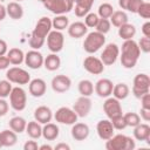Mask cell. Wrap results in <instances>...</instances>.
<instances>
[{
  "mask_svg": "<svg viewBox=\"0 0 150 150\" xmlns=\"http://www.w3.org/2000/svg\"><path fill=\"white\" fill-rule=\"evenodd\" d=\"M139 56H141V50L137 42L134 39L124 40L120 49V56H118L121 64L125 69H132L137 64Z\"/></svg>",
  "mask_w": 150,
  "mask_h": 150,
  "instance_id": "cell-1",
  "label": "cell"
},
{
  "mask_svg": "<svg viewBox=\"0 0 150 150\" xmlns=\"http://www.w3.org/2000/svg\"><path fill=\"white\" fill-rule=\"evenodd\" d=\"M135 146H136V143L134 138L123 134L112 135L109 139L105 141L107 150H134Z\"/></svg>",
  "mask_w": 150,
  "mask_h": 150,
  "instance_id": "cell-2",
  "label": "cell"
},
{
  "mask_svg": "<svg viewBox=\"0 0 150 150\" xmlns=\"http://www.w3.org/2000/svg\"><path fill=\"white\" fill-rule=\"evenodd\" d=\"M104 45H105V35L95 30L86 34L83 41V49L88 54H94L98 52Z\"/></svg>",
  "mask_w": 150,
  "mask_h": 150,
  "instance_id": "cell-3",
  "label": "cell"
},
{
  "mask_svg": "<svg viewBox=\"0 0 150 150\" xmlns=\"http://www.w3.org/2000/svg\"><path fill=\"white\" fill-rule=\"evenodd\" d=\"M43 7L55 15L66 14L73 11L74 4L71 0H42Z\"/></svg>",
  "mask_w": 150,
  "mask_h": 150,
  "instance_id": "cell-4",
  "label": "cell"
},
{
  "mask_svg": "<svg viewBox=\"0 0 150 150\" xmlns=\"http://www.w3.org/2000/svg\"><path fill=\"white\" fill-rule=\"evenodd\" d=\"M8 97H9V105L15 111H22L26 108V105H27V94H26V90L22 87H20V86L13 87Z\"/></svg>",
  "mask_w": 150,
  "mask_h": 150,
  "instance_id": "cell-5",
  "label": "cell"
},
{
  "mask_svg": "<svg viewBox=\"0 0 150 150\" xmlns=\"http://www.w3.org/2000/svg\"><path fill=\"white\" fill-rule=\"evenodd\" d=\"M131 91L136 98H141L144 94L150 91V79L149 75L144 73H139L134 77Z\"/></svg>",
  "mask_w": 150,
  "mask_h": 150,
  "instance_id": "cell-6",
  "label": "cell"
},
{
  "mask_svg": "<svg viewBox=\"0 0 150 150\" xmlns=\"http://www.w3.org/2000/svg\"><path fill=\"white\" fill-rule=\"evenodd\" d=\"M6 79L11 83H15V84L22 86V84H28L29 83L30 75H29V73L26 69L15 66V67H12V68H8L7 69V71H6Z\"/></svg>",
  "mask_w": 150,
  "mask_h": 150,
  "instance_id": "cell-7",
  "label": "cell"
},
{
  "mask_svg": "<svg viewBox=\"0 0 150 150\" xmlns=\"http://www.w3.org/2000/svg\"><path fill=\"white\" fill-rule=\"evenodd\" d=\"M54 120L60 123V124H66V125H71L75 122H77V115L73 110V108L69 107H60L54 114H53Z\"/></svg>",
  "mask_w": 150,
  "mask_h": 150,
  "instance_id": "cell-8",
  "label": "cell"
},
{
  "mask_svg": "<svg viewBox=\"0 0 150 150\" xmlns=\"http://www.w3.org/2000/svg\"><path fill=\"white\" fill-rule=\"evenodd\" d=\"M47 47L52 53H59L64 46V35L60 30L52 29L47 35Z\"/></svg>",
  "mask_w": 150,
  "mask_h": 150,
  "instance_id": "cell-9",
  "label": "cell"
},
{
  "mask_svg": "<svg viewBox=\"0 0 150 150\" xmlns=\"http://www.w3.org/2000/svg\"><path fill=\"white\" fill-rule=\"evenodd\" d=\"M120 56V47L116 43H108L101 53V61L104 66H112Z\"/></svg>",
  "mask_w": 150,
  "mask_h": 150,
  "instance_id": "cell-10",
  "label": "cell"
},
{
  "mask_svg": "<svg viewBox=\"0 0 150 150\" xmlns=\"http://www.w3.org/2000/svg\"><path fill=\"white\" fill-rule=\"evenodd\" d=\"M83 68L86 71L93 75H100L104 71V64L100 57L89 55L83 60Z\"/></svg>",
  "mask_w": 150,
  "mask_h": 150,
  "instance_id": "cell-11",
  "label": "cell"
},
{
  "mask_svg": "<svg viewBox=\"0 0 150 150\" xmlns=\"http://www.w3.org/2000/svg\"><path fill=\"white\" fill-rule=\"evenodd\" d=\"M93 102L89 96H80L73 104V110L76 112L77 117H87L91 110Z\"/></svg>",
  "mask_w": 150,
  "mask_h": 150,
  "instance_id": "cell-12",
  "label": "cell"
},
{
  "mask_svg": "<svg viewBox=\"0 0 150 150\" xmlns=\"http://www.w3.org/2000/svg\"><path fill=\"white\" fill-rule=\"evenodd\" d=\"M103 111L105 112L107 117L111 120L112 117H116L118 115H122V105L120 100L112 97H107L104 103H103Z\"/></svg>",
  "mask_w": 150,
  "mask_h": 150,
  "instance_id": "cell-13",
  "label": "cell"
},
{
  "mask_svg": "<svg viewBox=\"0 0 150 150\" xmlns=\"http://www.w3.org/2000/svg\"><path fill=\"white\" fill-rule=\"evenodd\" d=\"M50 86H52V89L55 91V93H59V94H62V93H66L70 89L71 87V80L69 76L67 75H56L52 79V82H50Z\"/></svg>",
  "mask_w": 150,
  "mask_h": 150,
  "instance_id": "cell-14",
  "label": "cell"
},
{
  "mask_svg": "<svg viewBox=\"0 0 150 150\" xmlns=\"http://www.w3.org/2000/svg\"><path fill=\"white\" fill-rule=\"evenodd\" d=\"M52 20L48 18V16H42L38 20L32 34L38 36V38H41V39H45L47 38L48 33L52 30Z\"/></svg>",
  "mask_w": 150,
  "mask_h": 150,
  "instance_id": "cell-15",
  "label": "cell"
},
{
  "mask_svg": "<svg viewBox=\"0 0 150 150\" xmlns=\"http://www.w3.org/2000/svg\"><path fill=\"white\" fill-rule=\"evenodd\" d=\"M43 55L35 49H32L25 54V64L30 69H39L43 66Z\"/></svg>",
  "mask_w": 150,
  "mask_h": 150,
  "instance_id": "cell-16",
  "label": "cell"
},
{
  "mask_svg": "<svg viewBox=\"0 0 150 150\" xmlns=\"http://www.w3.org/2000/svg\"><path fill=\"white\" fill-rule=\"evenodd\" d=\"M112 88H114V83L109 79H100L94 86L95 93L97 94L98 97H102V98L109 97L112 93Z\"/></svg>",
  "mask_w": 150,
  "mask_h": 150,
  "instance_id": "cell-17",
  "label": "cell"
},
{
  "mask_svg": "<svg viewBox=\"0 0 150 150\" xmlns=\"http://www.w3.org/2000/svg\"><path fill=\"white\" fill-rule=\"evenodd\" d=\"M96 132L102 141H107L114 135L115 129H114L110 120H101L96 124Z\"/></svg>",
  "mask_w": 150,
  "mask_h": 150,
  "instance_id": "cell-18",
  "label": "cell"
},
{
  "mask_svg": "<svg viewBox=\"0 0 150 150\" xmlns=\"http://www.w3.org/2000/svg\"><path fill=\"white\" fill-rule=\"evenodd\" d=\"M47 84L42 79H33L28 83V91L33 97H41L46 94Z\"/></svg>",
  "mask_w": 150,
  "mask_h": 150,
  "instance_id": "cell-19",
  "label": "cell"
},
{
  "mask_svg": "<svg viewBox=\"0 0 150 150\" xmlns=\"http://www.w3.org/2000/svg\"><path fill=\"white\" fill-rule=\"evenodd\" d=\"M70 134L75 141H84L88 138V136L90 134V129H89L88 124H86V123L75 122L74 124H71Z\"/></svg>",
  "mask_w": 150,
  "mask_h": 150,
  "instance_id": "cell-20",
  "label": "cell"
},
{
  "mask_svg": "<svg viewBox=\"0 0 150 150\" xmlns=\"http://www.w3.org/2000/svg\"><path fill=\"white\" fill-rule=\"evenodd\" d=\"M53 118V111L47 105H40L34 110V120L40 124H46Z\"/></svg>",
  "mask_w": 150,
  "mask_h": 150,
  "instance_id": "cell-21",
  "label": "cell"
},
{
  "mask_svg": "<svg viewBox=\"0 0 150 150\" xmlns=\"http://www.w3.org/2000/svg\"><path fill=\"white\" fill-rule=\"evenodd\" d=\"M74 2V12L77 18H83L88 14L94 5V0H71Z\"/></svg>",
  "mask_w": 150,
  "mask_h": 150,
  "instance_id": "cell-22",
  "label": "cell"
},
{
  "mask_svg": "<svg viewBox=\"0 0 150 150\" xmlns=\"http://www.w3.org/2000/svg\"><path fill=\"white\" fill-rule=\"evenodd\" d=\"M67 29H68L69 36L70 38H74V39L83 38L88 33V27L82 21H75L73 23H69V26H68Z\"/></svg>",
  "mask_w": 150,
  "mask_h": 150,
  "instance_id": "cell-23",
  "label": "cell"
},
{
  "mask_svg": "<svg viewBox=\"0 0 150 150\" xmlns=\"http://www.w3.org/2000/svg\"><path fill=\"white\" fill-rule=\"evenodd\" d=\"M134 137L136 141L150 142V125L148 123H139L134 127Z\"/></svg>",
  "mask_w": 150,
  "mask_h": 150,
  "instance_id": "cell-24",
  "label": "cell"
},
{
  "mask_svg": "<svg viewBox=\"0 0 150 150\" xmlns=\"http://www.w3.org/2000/svg\"><path fill=\"white\" fill-rule=\"evenodd\" d=\"M60 135V129L57 127V124L48 122L46 124H43L42 127V137L46 141H54L59 137Z\"/></svg>",
  "mask_w": 150,
  "mask_h": 150,
  "instance_id": "cell-25",
  "label": "cell"
},
{
  "mask_svg": "<svg viewBox=\"0 0 150 150\" xmlns=\"http://www.w3.org/2000/svg\"><path fill=\"white\" fill-rule=\"evenodd\" d=\"M18 134L14 132L12 129H5L2 131H0V141H1V144L2 146H6V148H9V146H13L16 144L18 142Z\"/></svg>",
  "mask_w": 150,
  "mask_h": 150,
  "instance_id": "cell-26",
  "label": "cell"
},
{
  "mask_svg": "<svg viewBox=\"0 0 150 150\" xmlns=\"http://www.w3.org/2000/svg\"><path fill=\"white\" fill-rule=\"evenodd\" d=\"M7 15L13 20H20L23 16V8L18 1H12L6 6Z\"/></svg>",
  "mask_w": 150,
  "mask_h": 150,
  "instance_id": "cell-27",
  "label": "cell"
},
{
  "mask_svg": "<svg viewBox=\"0 0 150 150\" xmlns=\"http://www.w3.org/2000/svg\"><path fill=\"white\" fill-rule=\"evenodd\" d=\"M61 66V59L56 53H52L43 59V67L48 71H55Z\"/></svg>",
  "mask_w": 150,
  "mask_h": 150,
  "instance_id": "cell-28",
  "label": "cell"
},
{
  "mask_svg": "<svg viewBox=\"0 0 150 150\" xmlns=\"http://www.w3.org/2000/svg\"><path fill=\"white\" fill-rule=\"evenodd\" d=\"M6 56L8 57L9 63L13 66H20L25 60V53L20 48H16V47L8 49Z\"/></svg>",
  "mask_w": 150,
  "mask_h": 150,
  "instance_id": "cell-29",
  "label": "cell"
},
{
  "mask_svg": "<svg viewBox=\"0 0 150 150\" xmlns=\"http://www.w3.org/2000/svg\"><path fill=\"white\" fill-rule=\"evenodd\" d=\"M25 131L33 139H39L42 136V127L35 120L34 121H30V122H27V125H26V130Z\"/></svg>",
  "mask_w": 150,
  "mask_h": 150,
  "instance_id": "cell-30",
  "label": "cell"
},
{
  "mask_svg": "<svg viewBox=\"0 0 150 150\" xmlns=\"http://www.w3.org/2000/svg\"><path fill=\"white\" fill-rule=\"evenodd\" d=\"M130 94V88L128 87V84L121 82V83H116L114 84V88H112V93L111 95L117 98V100H125Z\"/></svg>",
  "mask_w": 150,
  "mask_h": 150,
  "instance_id": "cell-31",
  "label": "cell"
},
{
  "mask_svg": "<svg viewBox=\"0 0 150 150\" xmlns=\"http://www.w3.org/2000/svg\"><path fill=\"white\" fill-rule=\"evenodd\" d=\"M136 35V27L132 23H124L121 27H118V36L122 40H130L134 39V36Z\"/></svg>",
  "mask_w": 150,
  "mask_h": 150,
  "instance_id": "cell-32",
  "label": "cell"
},
{
  "mask_svg": "<svg viewBox=\"0 0 150 150\" xmlns=\"http://www.w3.org/2000/svg\"><path fill=\"white\" fill-rule=\"evenodd\" d=\"M9 129H12L16 134H21L26 130L27 121L22 116H14L9 120Z\"/></svg>",
  "mask_w": 150,
  "mask_h": 150,
  "instance_id": "cell-33",
  "label": "cell"
},
{
  "mask_svg": "<svg viewBox=\"0 0 150 150\" xmlns=\"http://www.w3.org/2000/svg\"><path fill=\"white\" fill-rule=\"evenodd\" d=\"M109 19H110V23L118 28L128 22V14L125 13V11H114V13Z\"/></svg>",
  "mask_w": 150,
  "mask_h": 150,
  "instance_id": "cell-34",
  "label": "cell"
},
{
  "mask_svg": "<svg viewBox=\"0 0 150 150\" xmlns=\"http://www.w3.org/2000/svg\"><path fill=\"white\" fill-rule=\"evenodd\" d=\"M68 26H69V19L66 16V14L55 15V18L52 20V27L55 30L62 32L63 29L68 28Z\"/></svg>",
  "mask_w": 150,
  "mask_h": 150,
  "instance_id": "cell-35",
  "label": "cell"
},
{
  "mask_svg": "<svg viewBox=\"0 0 150 150\" xmlns=\"http://www.w3.org/2000/svg\"><path fill=\"white\" fill-rule=\"evenodd\" d=\"M77 89H79V93L81 94V96H91L94 94V84L90 80H81L77 84Z\"/></svg>",
  "mask_w": 150,
  "mask_h": 150,
  "instance_id": "cell-36",
  "label": "cell"
},
{
  "mask_svg": "<svg viewBox=\"0 0 150 150\" xmlns=\"http://www.w3.org/2000/svg\"><path fill=\"white\" fill-rule=\"evenodd\" d=\"M114 7L109 2H103L98 6V9H97V15L98 18H102V19H109L111 16V14L114 13Z\"/></svg>",
  "mask_w": 150,
  "mask_h": 150,
  "instance_id": "cell-37",
  "label": "cell"
},
{
  "mask_svg": "<svg viewBox=\"0 0 150 150\" xmlns=\"http://www.w3.org/2000/svg\"><path fill=\"white\" fill-rule=\"evenodd\" d=\"M123 117H124V121H125L127 127H131V128H134V127H136L137 124L141 123V117H139V115H138L137 112H132V111H130V112L124 114Z\"/></svg>",
  "mask_w": 150,
  "mask_h": 150,
  "instance_id": "cell-38",
  "label": "cell"
},
{
  "mask_svg": "<svg viewBox=\"0 0 150 150\" xmlns=\"http://www.w3.org/2000/svg\"><path fill=\"white\" fill-rule=\"evenodd\" d=\"M12 83L6 79V80H0V97L6 98L9 96L12 91Z\"/></svg>",
  "mask_w": 150,
  "mask_h": 150,
  "instance_id": "cell-39",
  "label": "cell"
},
{
  "mask_svg": "<svg viewBox=\"0 0 150 150\" xmlns=\"http://www.w3.org/2000/svg\"><path fill=\"white\" fill-rule=\"evenodd\" d=\"M96 30L97 32H100V33H102V34H107L109 30H110V28H111V23H110V20L109 19H102V18H100L98 19V22H97V25H96Z\"/></svg>",
  "mask_w": 150,
  "mask_h": 150,
  "instance_id": "cell-40",
  "label": "cell"
},
{
  "mask_svg": "<svg viewBox=\"0 0 150 150\" xmlns=\"http://www.w3.org/2000/svg\"><path fill=\"white\" fill-rule=\"evenodd\" d=\"M83 18H84V25L88 28H95L96 25H97V22H98V19H100L96 13H91V12H89L88 14H86Z\"/></svg>",
  "mask_w": 150,
  "mask_h": 150,
  "instance_id": "cell-41",
  "label": "cell"
},
{
  "mask_svg": "<svg viewBox=\"0 0 150 150\" xmlns=\"http://www.w3.org/2000/svg\"><path fill=\"white\" fill-rule=\"evenodd\" d=\"M112 127L115 130H123L127 128V124H125V121H124V117H123V114L122 115H118L116 117H112L110 120Z\"/></svg>",
  "mask_w": 150,
  "mask_h": 150,
  "instance_id": "cell-42",
  "label": "cell"
},
{
  "mask_svg": "<svg viewBox=\"0 0 150 150\" xmlns=\"http://www.w3.org/2000/svg\"><path fill=\"white\" fill-rule=\"evenodd\" d=\"M45 42H46V40L45 39H41V38H38V36H35V35H30V38H29V47L32 48V49H35V50H39L43 45H45Z\"/></svg>",
  "mask_w": 150,
  "mask_h": 150,
  "instance_id": "cell-43",
  "label": "cell"
},
{
  "mask_svg": "<svg viewBox=\"0 0 150 150\" xmlns=\"http://www.w3.org/2000/svg\"><path fill=\"white\" fill-rule=\"evenodd\" d=\"M136 14H138L143 19H149L150 18V4L146 1H143L142 5L139 6V8L137 9Z\"/></svg>",
  "mask_w": 150,
  "mask_h": 150,
  "instance_id": "cell-44",
  "label": "cell"
},
{
  "mask_svg": "<svg viewBox=\"0 0 150 150\" xmlns=\"http://www.w3.org/2000/svg\"><path fill=\"white\" fill-rule=\"evenodd\" d=\"M137 45H138L141 52H143V53H149L150 52V38H146V36L141 38L139 41L137 42Z\"/></svg>",
  "mask_w": 150,
  "mask_h": 150,
  "instance_id": "cell-45",
  "label": "cell"
},
{
  "mask_svg": "<svg viewBox=\"0 0 150 150\" xmlns=\"http://www.w3.org/2000/svg\"><path fill=\"white\" fill-rule=\"evenodd\" d=\"M142 2H143V0H129L127 4L125 11L131 12V13H137V9L142 5Z\"/></svg>",
  "mask_w": 150,
  "mask_h": 150,
  "instance_id": "cell-46",
  "label": "cell"
},
{
  "mask_svg": "<svg viewBox=\"0 0 150 150\" xmlns=\"http://www.w3.org/2000/svg\"><path fill=\"white\" fill-rule=\"evenodd\" d=\"M8 109H9V103L5 98L0 97V117L6 116L8 112Z\"/></svg>",
  "mask_w": 150,
  "mask_h": 150,
  "instance_id": "cell-47",
  "label": "cell"
},
{
  "mask_svg": "<svg viewBox=\"0 0 150 150\" xmlns=\"http://www.w3.org/2000/svg\"><path fill=\"white\" fill-rule=\"evenodd\" d=\"M141 108L144 109H150V94H144L141 98Z\"/></svg>",
  "mask_w": 150,
  "mask_h": 150,
  "instance_id": "cell-48",
  "label": "cell"
},
{
  "mask_svg": "<svg viewBox=\"0 0 150 150\" xmlns=\"http://www.w3.org/2000/svg\"><path fill=\"white\" fill-rule=\"evenodd\" d=\"M23 150H39L38 142L34 141L33 138H32L30 141H27V142L23 144Z\"/></svg>",
  "mask_w": 150,
  "mask_h": 150,
  "instance_id": "cell-49",
  "label": "cell"
},
{
  "mask_svg": "<svg viewBox=\"0 0 150 150\" xmlns=\"http://www.w3.org/2000/svg\"><path fill=\"white\" fill-rule=\"evenodd\" d=\"M139 112H141V114H138V115H139L141 120H143L144 122H149V121H150V109L141 108Z\"/></svg>",
  "mask_w": 150,
  "mask_h": 150,
  "instance_id": "cell-50",
  "label": "cell"
},
{
  "mask_svg": "<svg viewBox=\"0 0 150 150\" xmlns=\"http://www.w3.org/2000/svg\"><path fill=\"white\" fill-rule=\"evenodd\" d=\"M9 60L6 55H2L0 56V70H5V69H8L9 67Z\"/></svg>",
  "mask_w": 150,
  "mask_h": 150,
  "instance_id": "cell-51",
  "label": "cell"
},
{
  "mask_svg": "<svg viewBox=\"0 0 150 150\" xmlns=\"http://www.w3.org/2000/svg\"><path fill=\"white\" fill-rule=\"evenodd\" d=\"M142 33H143V36L150 38V21H145L142 25Z\"/></svg>",
  "mask_w": 150,
  "mask_h": 150,
  "instance_id": "cell-52",
  "label": "cell"
},
{
  "mask_svg": "<svg viewBox=\"0 0 150 150\" xmlns=\"http://www.w3.org/2000/svg\"><path fill=\"white\" fill-rule=\"evenodd\" d=\"M7 52H8V45H7V42L5 40L0 39V56L6 55Z\"/></svg>",
  "mask_w": 150,
  "mask_h": 150,
  "instance_id": "cell-53",
  "label": "cell"
},
{
  "mask_svg": "<svg viewBox=\"0 0 150 150\" xmlns=\"http://www.w3.org/2000/svg\"><path fill=\"white\" fill-rule=\"evenodd\" d=\"M54 149L55 150H70V146L67 143H59L54 146Z\"/></svg>",
  "mask_w": 150,
  "mask_h": 150,
  "instance_id": "cell-54",
  "label": "cell"
},
{
  "mask_svg": "<svg viewBox=\"0 0 150 150\" xmlns=\"http://www.w3.org/2000/svg\"><path fill=\"white\" fill-rule=\"evenodd\" d=\"M7 16V12H6V7L0 5V21H2Z\"/></svg>",
  "mask_w": 150,
  "mask_h": 150,
  "instance_id": "cell-55",
  "label": "cell"
},
{
  "mask_svg": "<svg viewBox=\"0 0 150 150\" xmlns=\"http://www.w3.org/2000/svg\"><path fill=\"white\" fill-rule=\"evenodd\" d=\"M128 1H129V0H118V6L122 8V11H125Z\"/></svg>",
  "mask_w": 150,
  "mask_h": 150,
  "instance_id": "cell-56",
  "label": "cell"
},
{
  "mask_svg": "<svg viewBox=\"0 0 150 150\" xmlns=\"http://www.w3.org/2000/svg\"><path fill=\"white\" fill-rule=\"evenodd\" d=\"M54 148L49 144H42V145H39V150H53Z\"/></svg>",
  "mask_w": 150,
  "mask_h": 150,
  "instance_id": "cell-57",
  "label": "cell"
},
{
  "mask_svg": "<svg viewBox=\"0 0 150 150\" xmlns=\"http://www.w3.org/2000/svg\"><path fill=\"white\" fill-rule=\"evenodd\" d=\"M0 148H2V144H1V141H0Z\"/></svg>",
  "mask_w": 150,
  "mask_h": 150,
  "instance_id": "cell-58",
  "label": "cell"
},
{
  "mask_svg": "<svg viewBox=\"0 0 150 150\" xmlns=\"http://www.w3.org/2000/svg\"><path fill=\"white\" fill-rule=\"evenodd\" d=\"M15 1H18V2H20V1H22V0H15Z\"/></svg>",
  "mask_w": 150,
  "mask_h": 150,
  "instance_id": "cell-59",
  "label": "cell"
},
{
  "mask_svg": "<svg viewBox=\"0 0 150 150\" xmlns=\"http://www.w3.org/2000/svg\"><path fill=\"white\" fill-rule=\"evenodd\" d=\"M38 1H40V2H41V1H42V0H38Z\"/></svg>",
  "mask_w": 150,
  "mask_h": 150,
  "instance_id": "cell-60",
  "label": "cell"
},
{
  "mask_svg": "<svg viewBox=\"0 0 150 150\" xmlns=\"http://www.w3.org/2000/svg\"><path fill=\"white\" fill-rule=\"evenodd\" d=\"M0 5H1V4H0Z\"/></svg>",
  "mask_w": 150,
  "mask_h": 150,
  "instance_id": "cell-61",
  "label": "cell"
}]
</instances>
